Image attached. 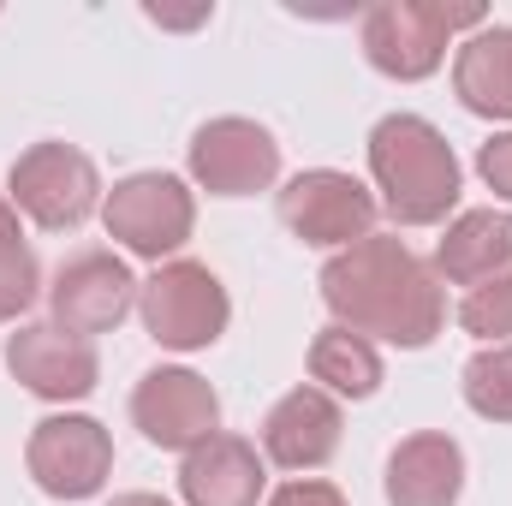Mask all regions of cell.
<instances>
[{
  "mask_svg": "<svg viewBox=\"0 0 512 506\" xmlns=\"http://www.w3.org/2000/svg\"><path fill=\"white\" fill-rule=\"evenodd\" d=\"M322 304L340 328L399 346V352H423L435 346V334L447 328V292L441 274L411 251L399 233H370L352 251H334L322 262Z\"/></svg>",
  "mask_w": 512,
  "mask_h": 506,
  "instance_id": "cell-1",
  "label": "cell"
},
{
  "mask_svg": "<svg viewBox=\"0 0 512 506\" xmlns=\"http://www.w3.org/2000/svg\"><path fill=\"white\" fill-rule=\"evenodd\" d=\"M370 179L376 203L399 227H447L465 197V167L447 131L423 114H387L370 131Z\"/></svg>",
  "mask_w": 512,
  "mask_h": 506,
  "instance_id": "cell-2",
  "label": "cell"
},
{
  "mask_svg": "<svg viewBox=\"0 0 512 506\" xmlns=\"http://www.w3.org/2000/svg\"><path fill=\"white\" fill-rule=\"evenodd\" d=\"M483 6H435V0H382L364 12V60L393 84H423L441 72L453 30H483Z\"/></svg>",
  "mask_w": 512,
  "mask_h": 506,
  "instance_id": "cell-3",
  "label": "cell"
},
{
  "mask_svg": "<svg viewBox=\"0 0 512 506\" xmlns=\"http://www.w3.org/2000/svg\"><path fill=\"white\" fill-rule=\"evenodd\" d=\"M102 197V173L78 143H30L6 173V203L42 233H78L90 215H102Z\"/></svg>",
  "mask_w": 512,
  "mask_h": 506,
  "instance_id": "cell-4",
  "label": "cell"
},
{
  "mask_svg": "<svg viewBox=\"0 0 512 506\" xmlns=\"http://www.w3.org/2000/svg\"><path fill=\"white\" fill-rule=\"evenodd\" d=\"M137 316H143L155 346H167V352H209L227 334V322H233V298H227V286H221V274L209 262L173 256L137 286Z\"/></svg>",
  "mask_w": 512,
  "mask_h": 506,
  "instance_id": "cell-5",
  "label": "cell"
},
{
  "mask_svg": "<svg viewBox=\"0 0 512 506\" xmlns=\"http://www.w3.org/2000/svg\"><path fill=\"white\" fill-rule=\"evenodd\" d=\"M274 215L280 227L298 239V245H316V251H352L358 239L376 233V191L358 179V173H340V167H304L292 173L280 191H274Z\"/></svg>",
  "mask_w": 512,
  "mask_h": 506,
  "instance_id": "cell-6",
  "label": "cell"
},
{
  "mask_svg": "<svg viewBox=\"0 0 512 506\" xmlns=\"http://www.w3.org/2000/svg\"><path fill=\"white\" fill-rule=\"evenodd\" d=\"M102 227L143 262H173L197 233V191L179 173H126L102 197Z\"/></svg>",
  "mask_w": 512,
  "mask_h": 506,
  "instance_id": "cell-7",
  "label": "cell"
},
{
  "mask_svg": "<svg viewBox=\"0 0 512 506\" xmlns=\"http://www.w3.org/2000/svg\"><path fill=\"white\" fill-rule=\"evenodd\" d=\"M24 471L48 501H96L114 477V435L84 411H54L30 429Z\"/></svg>",
  "mask_w": 512,
  "mask_h": 506,
  "instance_id": "cell-8",
  "label": "cell"
},
{
  "mask_svg": "<svg viewBox=\"0 0 512 506\" xmlns=\"http://www.w3.org/2000/svg\"><path fill=\"white\" fill-rule=\"evenodd\" d=\"M185 167H191V185L209 197H256V191H274L280 179V143L262 120L221 114L191 131Z\"/></svg>",
  "mask_w": 512,
  "mask_h": 506,
  "instance_id": "cell-9",
  "label": "cell"
},
{
  "mask_svg": "<svg viewBox=\"0 0 512 506\" xmlns=\"http://www.w3.org/2000/svg\"><path fill=\"white\" fill-rule=\"evenodd\" d=\"M131 423L149 447L191 453L209 435H221V393L209 387V376H197L185 364H161L131 387Z\"/></svg>",
  "mask_w": 512,
  "mask_h": 506,
  "instance_id": "cell-10",
  "label": "cell"
},
{
  "mask_svg": "<svg viewBox=\"0 0 512 506\" xmlns=\"http://www.w3.org/2000/svg\"><path fill=\"white\" fill-rule=\"evenodd\" d=\"M137 274L114 251H78L72 262L54 268L48 280V322L78 334V340H96V334H114L137 310Z\"/></svg>",
  "mask_w": 512,
  "mask_h": 506,
  "instance_id": "cell-11",
  "label": "cell"
},
{
  "mask_svg": "<svg viewBox=\"0 0 512 506\" xmlns=\"http://www.w3.org/2000/svg\"><path fill=\"white\" fill-rule=\"evenodd\" d=\"M6 370L24 393H36L48 405H78L96 393L102 358H96V340H78L54 322H18L6 334Z\"/></svg>",
  "mask_w": 512,
  "mask_h": 506,
  "instance_id": "cell-12",
  "label": "cell"
},
{
  "mask_svg": "<svg viewBox=\"0 0 512 506\" xmlns=\"http://www.w3.org/2000/svg\"><path fill=\"white\" fill-rule=\"evenodd\" d=\"M340 435H346V411L334 393H322L316 381L280 393L262 417V459L292 471V477H310L322 471L334 453H340Z\"/></svg>",
  "mask_w": 512,
  "mask_h": 506,
  "instance_id": "cell-13",
  "label": "cell"
},
{
  "mask_svg": "<svg viewBox=\"0 0 512 506\" xmlns=\"http://www.w3.org/2000/svg\"><path fill=\"white\" fill-rule=\"evenodd\" d=\"M179 495L185 506H262L268 501V459L245 435H209L179 459Z\"/></svg>",
  "mask_w": 512,
  "mask_h": 506,
  "instance_id": "cell-14",
  "label": "cell"
},
{
  "mask_svg": "<svg viewBox=\"0 0 512 506\" xmlns=\"http://www.w3.org/2000/svg\"><path fill=\"white\" fill-rule=\"evenodd\" d=\"M387 506H459L465 495V447L447 429H417L387 453Z\"/></svg>",
  "mask_w": 512,
  "mask_h": 506,
  "instance_id": "cell-15",
  "label": "cell"
},
{
  "mask_svg": "<svg viewBox=\"0 0 512 506\" xmlns=\"http://www.w3.org/2000/svg\"><path fill=\"white\" fill-rule=\"evenodd\" d=\"M447 286H483L495 274H512V209H465L441 227L435 262H429Z\"/></svg>",
  "mask_w": 512,
  "mask_h": 506,
  "instance_id": "cell-16",
  "label": "cell"
},
{
  "mask_svg": "<svg viewBox=\"0 0 512 506\" xmlns=\"http://www.w3.org/2000/svg\"><path fill=\"white\" fill-rule=\"evenodd\" d=\"M453 96L477 120H512V24H483L459 42Z\"/></svg>",
  "mask_w": 512,
  "mask_h": 506,
  "instance_id": "cell-17",
  "label": "cell"
},
{
  "mask_svg": "<svg viewBox=\"0 0 512 506\" xmlns=\"http://www.w3.org/2000/svg\"><path fill=\"white\" fill-rule=\"evenodd\" d=\"M310 381L334 399H370L382 387V346L328 322L316 340H310Z\"/></svg>",
  "mask_w": 512,
  "mask_h": 506,
  "instance_id": "cell-18",
  "label": "cell"
},
{
  "mask_svg": "<svg viewBox=\"0 0 512 506\" xmlns=\"http://www.w3.org/2000/svg\"><path fill=\"white\" fill-rule=\"evenodd\" d=\"M465 405L483 423H512V346H483L465 364Z\"/></svg>",
  "mask_w": 512,
  "mask_h": 506,
  "instance_id": "cell-19",
  "label": "cell"
},
{
  "mask_svg": "<svg viewBox=\"0 0 512 506\" xmlns=\"http://www.w3.org/2000/svg\"><path fill=\"white\" fill-rule=\"evenodd\" d=\"M459 328L483 346H512V274H495L459 298Z\"/></svg>",
  "mask_w": 512,
  "mask_h": 506,
  "instance_id": "cell-20",
  "label": "cell"
},
{
  "mask_svg": "<svg viewBox=\"0 0 512 506\" xmlns=\"http://www.w3.org/2000/svg\"><path fill=\"white\" fill-rule=\"evenodd\" d=\"M42 298V262L24 239H0V322H18Z\"/></svg>",
  "mask_w": 512,
  "mask_h": 506,
  "instance_id": "cell-21",
  "label": "cell"
},
{
  "mask_svg": "<svg viewBox=\"0 0 512 506\" xmlns=\"http://www.w3.org/2000/svg\"><path fill=\"white\" fill-rule=\"evenodd\" d=\"M477 173H483V185L495 191V203L512 209V131H495V137L477 149Z\"/></svg>",
  "mask_w": 512,
  "mask_h": 506,
  "instance_id": "cell-22",
  "label": "cell"
},
{
  "mask_svg": "<svg viewBox=\"0 0 512 506\" xmlns=\"http://www.w3.org/2000/svg\"><path fill=\"white\" fill-rule=\"evenodd\" d=\"M262 506H352V501L334 483H322V477H292V483H280Z\"/></svg>",
  "mask_w": 512,
  "mask_h": 506,
  "instance_id": "cell-23",
  "label": "cell"
},
{
  "mask_svg": "<svg viewBox=\"0 0 512 506\" xmlns=\"http://www.w3.org/2000/svg\"><path fill=\"white\" fill-rule=\"evenodd\" d=\"M108 506H173L167 495H143V489H131V495H114Z\"/></svg>",
  "mask_w": 512,
  "mask_h": 506,
  "instance_id": "cell-24",
  "label": "cell"
},
{
  "mask_svg": "<svg viewBox=\"0 0 512 506\" xmlns=\"http://www.w3.org/2000/svg\"><path fill=\"white\" fill-rule=\"evenodd\" d=\"M0 239H18V209L6 203V191H0Z\"/></svg>",
  "mask_w": 512,
  "mask_h": 506,
  "instance_id": "cell-25",
  "label": "cell"
}]
</instances>
